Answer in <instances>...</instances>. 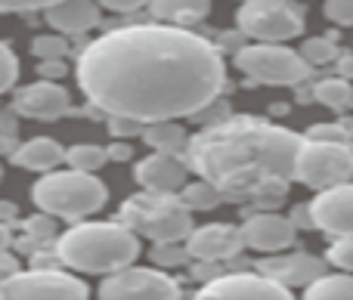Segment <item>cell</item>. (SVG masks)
<instances>
[{
    "label": "cell",
    "mask_w": 353,
    "mask_h": 300,
    "mask_svg": "<svg viewBox=\"0 0 353 300\" xmlns=\"http://www.w3.org/2000/svg\"><path fill=\"white\" fill-rule=\"evenodd\" d=\"M288 220H292L294 226H307V229L313 226V214H310V208H298L292 217H288Z\"/></svg>",
    "instance_id": "39"
},
{
    "label": "cell",
    "mask_w": 353,
    "mask_h": 300,
    "mask_svg": "<svg viewBox=\"0 0 353 300\" xmlns=\"http://www.w3.org/2000/svg\"><path fill=\"white\" fill-rule=\"evenodd\" d=\"M143 140H146V146L152 152L176 155V152H186L189 136L176 121H155V124H143Z\"/></svg>",
    "instance_id": "21"
},
{
    "label": "cell",
    "mask_w": 353,
    "mask_h": 300,
    "mask_svg": "<svg viewBox=\"0 0 353 300\" xmlns=\"http://www.w3.org/2000/svg\"><path fill=\"white\" fill-rule=\"evenodd\" d=\"M350 152H353V142H350Z\"/></svg>",
    "instance_id": "44"
},
{
    "label": "cell",
    "mask_w": 353,
    "mask_h": 300,
    "mask_svg": "<svg viewBox=\"0 0 353 300\" xmlns=\"http://www.w3.org/2000/svg\"><path fill=\"white\" fill-rule=\"evenodd\" d=\"M56 257L74 272L112 276L140 257V235L124 223H74L59 235Z\"/></svg>",
    "instance_id": "3"
},
{
    "label": "cell",
    "mask_w": 353,
    "mask_h": 300,
    "mask_svg": "<svg viewBox=\"0 0 353 300\" xmlns=\"http://www.w3.org/2000/svg\"><path fill=\"white\" fill-rule=\"evenodd\" d=\"M99 10H109V12H137L143 6H149L152 0H97Z\"/></svg>",
    "instance_id": "34"
},
{
    "label": "cell",
    "mask_w": 353,
    "mask_h": 300,
    "mask_svg": "<svg viewBox=\"0 0 353 300\" xmlns=\"http://www.w3.org/2000/svg\"><path fill=\"white\" fill-rule=\"evenodd\" d=\"M31 53L37 56V62L43 59H65L68 53V37L62 34H41L31 41Z\"/></svg>",
    "instance_id": "27"
},
{
    "label": "cell",
    "mask_w": 353,
    "mask_h": 300,
    "mask_svg": "<svg viewBox=\"0 0 353 300\" xmlns=\"http://www.w3.org/2000/svg\"><path fill=\"white\" fill-rule=\"evenodd\" d=\"M59 0H0V16L3 12H34V10H50Z\"/></svg>",
    "instance_id": "33"
},
{
    "label": "cell",
    "mask_w": 353,
    "mask_h": 300,
    "mask_svg": "<svg viewBox=\"0 0 353 300\" xmlns=\"http://www.w3.org/2000/svg\"><path fill=\"white\" fill-rule=\"evenodd\" d=\"M19 78V59L3 41H0V93H6Z\"/></svg>",
    "instance_id": "30"
},
{
    "label": "cell",
    "mask_w": 353,
    "mask_h": 300,
    "mask_svg": "<svg viewBox=\"0 0 353 300\" xmlns=\"http://www.w3.org/2000/svg\"><path fill=\"white\" fill-rule=\"evenodd\" d=\"M245 248L242 242V229L230 226V223H208L189 233L186 239V251L192 260L199 264H220V260L236 257Z\"/></svg>",
    "instance_id": "14"
},
{
    "label": "cell",
    "mask_w": 353,
    "mask_h": 300,
    "mask_svg": "<svg viewBox=\"0 0 353 300\" xmlns=\"http://www.w3.org/2000/svg\"><path fill=\"white\" fill-rule=\"evenodd\" d=\"M62 74H65V62H62V59L37 62V78H41V81H56V78H62Z\"/></svg>",
    "instance_id": "35"
},
{
    "label": "cell",
    "mask_w": 353,
    "mask_h": 300,
    "mask_svg": "<svg viewBox=\"0 0 353 300\" xmlns=\"http://www.w3.org/2000/svg\"><path fill=\"white\" fill-rule=\"evenodd\" d=\"M10 217H16V208L10 202H0V223H6Z\"/></svg>",
    "instance_id": "42"
},
{
    "label": "cell",
    "mask_w": 353,
    "mask_h": 300,
    "mask_svg": "<svg viewBox=\"0 0 353 300\" xmlns=\"http://www.w3.org/2000/svg\"><path fill=\"white\" fill-rule=\"evenodd\" d=\"M65 161L72 171L97 173L103 164H109V149L97 146V142H78V146L65 149Z\"/></svg>",
    "instance_id": "23"
},
{
    "label": "cell",
    "mask_w": 353,
    "mask_h": 300,
    "mask_svg": "<svg viewBox=\"0 0 353 300\" xmlns=\"http://www.w3.org/2000/svg\"><path fill=\"white\" fill-rule=\"evenodd\" d=\"M130 152H134V149H130L128 142H112L109 146V161H128Z\"/></svg>",
    "instance_id": "37"
},
{
    "label": "cell",
    "mask_w": 353,
    "mask_h": 300,
    "mask_svg": "<svg viewBox=\"0 0 353 300\" xmlns=\"http://www.w3.org/2000/svg\"><path fill=\"white\" fill-rule=\"evenodd\" d=\"M0 177H3V171H0Z\"/></svg>",
    "instance_id": "45"
},
{
    "label": "cell",
    "mask_w": 353,
    "mask_h": 300,
    "mask_svg": "<svg viewBox=\"0 0 353 300\" xmlns=\"http://www.w3.org/2000/svg\"><path fill=\"white\" fill-rule=\"evenodd\" d=\"M0 300H3V288H0Z\"/></svg>",
    "instance_id": "43"
},
{
    "label": "cell",
    "mask_w": 353,
    "mask_h": 300,
    "mask_svg": "<svg viewBox=\"0 0 353 300\" xmlns=\"http://www.w3.org/2000/svg\"><path fill=\"white\" fill-rule=\"evenodd\" d=\"M43 22L62 37L87 34L99 25V3L97 0H59L50 10H43Z\"/></svg>",
    "instance_id": "18"
},
{
    "label": "cell",
    "mask_w": 353,
    "mask_h": 300,
    "mask_svg": "<svg viewBox=\"0 0 353 300\" xmlns=\"http://www.w3.org/2000/svg\"><path fill=\"white\" fill-rule=\"evenodd\" d=\"M257 272L282 282L285 288H292V285H304L307 288V285H313L316 279L325 276V264L310 257V254H276V257L263 260L257 266Z\"/></svg>",
    "instance_id": "17"
},
{
    "label": "cell",
    "mask_w": 353,
    "mask_h": 300,
    "mask_svg": "<svg viewBox=\"0 0 353 300\" xmlns=\"http://www.w3.org/2000/svg\"><path fill=\"white\" fill-rule=\"evenodd\" d=\"M10 242H12L10 223H0V254H6V248H10Z\"/></svg>",
    "instance_id": "41"
},
{
    "label": "cell",
    "mask_w": 353,
    "mask_h": 300,
    "mask_svg": "<svg viewBox=\"0 0 353 300\" xmlns=\"http://www.w3.org/2000/svg\"><path fill=\"white\" fill-rule=\"evenodd\" d=\"M180 202L186 204L189 211H214L223 195H220L217 186H211L208 180H195V183H186L180 189Z\"/></svg>",
    "instance_id": "25"
},
{
    "label": "cell",
    "mask_w": 353,
    "mask_h": 300,
    "mask_svg": "<svg viewBox=\"0 0 353 300\" xmlns=\"http://www.w3.org/2000/svg\"><path fill=\"white\" fill-rule=\"evenodd\" d=\"M239 229H242L245 248L263 251V254H282L285 248L294 245V235H298V226H294L288 217L273 214V211L251 214Z\"/></svg>",
    "instance_id": "13"
},
{
    "label": "cell",
    "mask_w": 353,
    "mask_h": 300,
    "mask_svg": "<svg viewBox=\"0 0 353 300\" xmlns=\"http://www.w3.org/2000/svg\"><path fill=\"white\" fill-rule=\"evenodd\" d=\"M121 223L137 235H146L152 245H176L192 233V211L180 202V195H155L137 192L121 204Z\"/></svg>",
    "instance_id": "5"
},
{
    "label": "cell",
    "mask_w": 353,
    "mask_h": 300,
    "mask_svg": "<svg viewBox=\"0 0 353 300\" xmlns=\"http://www.w3.org/2000/svg\"><path fill=\"white\" fill-rule=\"evenodd\" d=\"M304 300H353V276H323L304 288Z\"/></svg>",
    "instance_id": "24"
},
{
    "label": "cell",
    "mask_w": 353,
    "mask_h": 300,
    "mask_svg": "<svg viewBox=\"0 0 353 300\" xmlns=\"http://www.w3.org/2000/svg\"><path fill=\"white\" fill-rule=\"evenodd\" d=\"M134 177L143 192H155V195H180V189L189 183V164L176 155L152 152L143 161H137Z\"/></svg>",
    "instance_id": "15"
},
{
    "label": "cell",
    "mask_w": 353,
    "mask_h": 300,
    "mask_svg": "<svg viewBox=\"0 0 353 300\" xmlns=\"http://www.w3.org/2000/svg\"><path fill=\"white\" fill-rule=\"evenodd\" d=\"M16 149H19V142L12 140V133H0V155H16Z\"/></svg>",
    "instance_id": "40"
},
{
    "label": "cell",
    "mask_w": 353,
    "mask_h": 300,
    "mask_svg": "<svg viewBox=\"0 0 353 300\" xmlns=\"http://www.w3.org/2000/svg\"><path fill=\"white\" fill-rule=\"evenodd\" d=\"M226 65L211 41L174 25H128L87 43L78 87L109 118L137 124L199 115L220 96Z\"/></svg>",
    "instance_id": "1"
},
{
    "label": "cell",
    "mask_w": 353,
    "mask_h": 300,
    "mask_svg": "<svg viewBox=\"0 0 353 300\" xmlns=\"http://www.w3.org/2000/svg\"><path fill=\"white\" fill-rule=\"evenodd\" d=\"M236 25L254 43H285L304 31V10L294 0H242Z\"/></svg>",
    "instance_id": "7"
},
{
    "label": "cell",
    "mask_w": 353,
    "mask_h": 300,
    "mask_svg": "<svg viewBox=\"0 0 353 300\" xmlns=\"http://www.w3.org/2000/svg\"><path fill=\"white\" fill-rule=\"evenodd\" d=\"M313 226L323 229L325 235H353V183L335 186V189L319 192L310 202Z\"/></svg>",
    "instance_id": "16"
},
{
    "label": "cell",
    "mask_w": 353,
    "mask_h": 300,
    "mask_svg": "<svg viewBox=\"0 0 353 300\" xmlns=\"http://www.w3.org/2000/svg\"><path fill=\"white\" fill-rule=\"evenodd\" d=\"M307 140H313V142H350V136L341 124H313Z\"/></svg>",
    "instance_id": "31"
},
{
    "label": "cell",
    "mask_w": 353,
    "mask_h": 300,
    "mask_svg": "<svg viewBox=\"0 0 353 300\" xmlns=\"http://www.w3.org/2000/svg\"><path fill=\"white\" fill-rule=\"evenodd\" d=\"M37 211L53 220H84V217L97 214L109 202V189L99 177L81 171H53L47 177H41L31 189Z\"/></svg>",
    "instance_id": "4"
},
{
    "label": "cell",
    "mask_w": 353,
    "mask_h": 300,
    "mask_svg": "<svg viewBox=\"0 0 353 300\" xmlns=\"http://www.w3.org/2000/svg\"><path fill=\"white\" fill-rule=\"evenodd\" d=\"M10 161L16 167H25V171L53 173L56 167L65 161V149L56 140H50V136H34V140H28V142H19L16 155H12Z\"/></svg>",
    "instance_id": "19"
},
{
    "label": "cell",
    "mask_w": 353,
    "mask_h": 300,
    "mask_svg": "<svg viewBox=\"0 0 353 300\" xmlns=\"http://www.w3.org/2000/svg\"><path fill=\"white\" fill-rule=\"evenodd\" d=\"M329 264L344 272H353V235H341L329 248Z\"/></svg>",
    "instance_id": "28"
},
{
    "label": "cell",
    "mask_w": 353,
    "mask_h": 300,
    "mask_svg": "<svg viewBox=\"0 0 353 300\" xmlns=\"http://www.w3.org/2000/svg\"><path fill=\"white\" fill-rule=\"evenodd\" d=\"M149 10L161 25L186 28V25L201 22L211 12V0H152Z\"/></svg>",
    "instance_id": "20"
},
{
    "label": "cell",
    "mask_w": 353,
    "mask_h": 300,
    "mask_svg": "<svg viewBox=\"0 0 353 300\" xmlns=\"http://www.w3.org/2000/svg\"><path fill=\"white\" fill-rule=\"evenodd\" d=\"M301 56H304L307 65H329V62H338L341 59V53H338L335 41H329V37H310V41H304V47L298 50Z\"/></svg>",
    "instance_id": "26"
},
{
    "label": "cell",
    "mask_w": 353,
    "mask_h": 300,
    "mask_svg": "<svg viewBox=\"0 0 353 300\" xmlns=\"http://www.w3.org/2000/svg\"><path fill=\"white\" fill-rule=\"evenodd\" d=\"M236 68L257 84L270 87H301L310 78L304 56L285 43H245L236 50Z\"/></svg>",
    "instance_id": "6"
},
{
    "label": "cell",
    "mask_w": 353,
    "mask_h": 300,
    "mask_svg": "<svg viewBox=\"0 0 353 300\" xmlns=\"http://www.w3.org/2000/svg\"><path fill=\"white\" fill-rule=\"evenodd\" d=\"M28 229H31L34 235H41V239H47V235L53 233V217H47V214H43V217H34V220H28Z\"/></svg>",
    "instance_id": "36"
},
{
    "label": "cell",
    "mask_w": 353,
    "mask_h": 300,
    "mask_svg": "<svg viewBox=\"0 0 353 300\" xmlns=\"http://www.w3.org/2000/svg\"><path fill=\"white\" fill-rule=\"evenodd\" d=\"M99 300H180V285L159 266H128L103 279Z\"/></svg>",
    "instance_id": "10"
},
{
    "label": "cell",
    "mask_w": 353,
    "mask_h": 300,
    "mask_svg": "<svg viewBox=\"0 0 353 300\" xmlns=\"http://www.w3.org/2000/svg\"><path fill=\"white\" fill-rule=\"evenodd\" d=\"M304 136L273 121L232 115L189 136L183 161L201 180L217 186L223 198L279 204L294 180V161Z\"/></svg>",
    "instance_id": "2"
},
{
    "label": "cell",
    "mask_w": 353,
    "mask_h": 300,
    "mask_svg": "<svg viewBox=\"0 0 353 300\" xmlns=\"http://www.w3.org/2000/svg\"><path fill=\"white\" fill-rule=\"evenodd\" d=\"M338 65V78H344V81H353V53H344L341 59L335 62Z\"/></svg>",
    "instance_id": "38"
},
{
    "label": "cell",
    "mask_w": 353,
    "mask_h": 300,
    "mask_svg": "<svg viewBox=\"0 0 353 300\" xmlns=\"http://www.w3.org/2000/svg\"><path fill=\"white\" fill-rule=\"evenodd\" d=\"M152 260L159 264V270H168V266H183L189 260V251H186V245H155V251H152Z\"/></svg>",
    "instance_id": "29"
},
{
    "label": "cell",
    "mask_w": 353,
    "mask_h": 300,
    "mask_svg": "<svg viewBox=\"0 0 353 300\" xmlns=\"http://www.w3.org/2000/svg\"><path fill=\"white\" fill-rule=\"evenodd\" d=\"M313 99L332 111H347L353 105V84L344 78H323L313 87Z\"/></svg>",
    "instance_id": "22"
},
{
    "label": "cell",
    "mask_w": 353,
    "mask_h": 300,
    "mask_svg": "<svg viewBox=\"0 0 353 300\" xmlns=\"http://www.w3.org/2000/svg\"><path fill=\"white\" fill-rule=\"evenodd\" d=\"M192 300H294L292 288L261 272H226L201 285Z\"/></svg>",
    "instance_id": "11"
},
{
    "label": "cell",
    "mask_w": 353,
    "mask_h": 300,
    "mask_svg": "<svg viewBox=\"0 0 353 300\" xmlns=\"http://www.w3.org/2000/svg\"><path fill=\"white\" fill-rule=\"evenodd\" d=\"M3 300H90V288L78 276L59 270L12 272L0 282Z\"/></svg>",
    "instance_id": "9"
},
{
    "label": "cell",
    "mask_w": 353,
    "mask_h": 300,
    "mask_svg": "<svg viewBox=\"0 0 353 300\" xmlns=\"http://www.w3.org/2000/svg\"><path fill=\"white\" fill-rule=\"evenodd\" d=\"M323 12L335 25H353V0H325Z\"/></svg>",
    "instance_id": "32"
},
{
    "label": "cell",
    "mask_w": 353,
    "mask_h": 300,
    "mask_svg": "<svg viewBox=\"0 0 353 300\" xmlns=\"http://www.w3.org/2000/svg\"><path fill=\"white\" fill-rule=\"evenodd\" d=\"M12 109L28 121H59L72 111V96L56 81H34V84L16 90Z\"/></svg>",
    "instance_id": "12"
},
{
    "label": "cell",
    "mask_w": 353,
    "mask_h": 300,
    "mask_svg": "<svg viewBox=\"0 0 353 300\" xmlns=\"http://www.w3.org/2000/svg\"><path fill=\"white\" fill-rule=\"evenodd\" d=\"M294 180L316 192L335 189L353 180V152L350 142H313L304 140L294 161Z\"/></svg>",
    "instance_id": "8"
}]
</instances>
